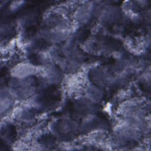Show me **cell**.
<instances>
[{
  "label": "cell",
  "mask_w": 151,
  "mask_h": 151,
  "mask_svg": "<svg viewBox=\"0 0 151 151\" xmlns=\"http://www.w3.org/2000/svg\"><path fill=\"white\" fill-rule=\"evenodd\" d=\"M37 72V67L28 62H21L15 64L11 70V76L15 79H27Z\"/></svg>",
  "instance_id": "6da1fadb"
},
{
  "label": "cell",
  "mask_w": 151,
  "mask_h": 151,
  "mask_svg": "<svg viewBox=\"0 0 151 151\" xmlns=\"http://www.w3.org/2000/svg\"><path fill=\"white\" fill-rule=\"evenodd\" d=\"M94 4L91 2H85L80 4L74 11V17L75 21L79 23L87 22L93 14L94 10Z\"/></svg>",
  "instance_id": "7a4b0ae2"
},
{
  "label": "cell",
  "mask_w": 151,
  "mask_h": 151,
  "mask_svg": "<svg viewBox=\"0 0 151 151\" xmlns=\"http://www.w3.org/2000/svg\"><path fill=\"white\" fill-rule=\"evenodd\" d=\"M44 77L46 80L52 83H56L61 79V74L59 70L54 66H48L44 70Z\"/></svg>",
  "instance_id": "3957f363"
},
{
  "label": "cell",
  "mask_w": 151,
  "mask_h": 151,
  "mask_svg": "<svg viewBox=\"0 0 151 151\" xmlns=\"http://www.w3.org/2000/svg\"><path fill=\"white\" fill-rule=\"evenodd\" d=\"M86 95L87 99L90 101H100L103 96V91L99 87L94 86H90L86 89Z\"/></svg>",
  "instance_id": "277c9868"
}]
</instances>
